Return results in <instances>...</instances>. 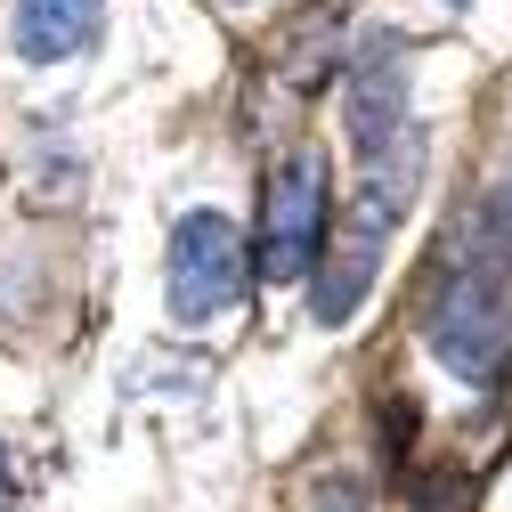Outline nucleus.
I'll return each mask as SVG.
<instances>
[{
	"mask_svg": "<svg viewBox=\"0 0 512 512\" xmlns=\"http://www.w3.org/2000/svg\"><path fill=\"white\" fill-rule=\"evenodd\" d=\"M342 122H350V155H358V163H374V155H391L399 139H415V122H407V66H399L391 41L366 49L358 66H350Z\"/></svg>",
	"mask_w": 512,
	"mask_h": 512,
	"instance_id": "obj_4",
	"label": "nucleus"
},
{
	"mask_svg": "<svg viewBox=\"0 0 512 512\" xmlns=\"http://www.w3.org/2000/svg\"><path fill=\"white\" fill-rule=\"evenodd\" d=\"M244 277H252V261H244L236 220H228V212H179V228H171V269H163L179 326H204V317L236 309Z\"/></svg>",
	"mask_w": 512,
	"mask_h": 512,
	"instance_id": "obj_3",
	"label": "nucleus"
},
{
	"mask_svg": "<svg viewBox=\"0 0 512 512\" xmlns=\"http://www.w3.org/2000/svg\"><path fill=\"white\" fill-rule=\"evenodd\" d=\"M326 228H334L326 155H285L269 171V196H261V252H252V269H261L269 285L309 277L317 252H326Z\"/></svg>",
	"mask_w": 512,
	"mask_h": 512,
	"instance_id": "obj_2",
	"label": "nucleus"
},
{
	"mask_svg": "<svg viewBox=\"0 0 512 512\" xmlns=\"http://www.w3.org/2000/svg\"><path fill=\"white\" fill-rule=\"evenodd\" d=\"M423 342L447 374L496 382L512 358V171H496L439 236L423 285Z\"/></svg>",
	"mask_w": 512,
	"mask_h": 512,
	"instance_id": "obj_1",
	"label": "nucleus"
},
{
	"mask_svg": "<svg viewBox=\"0 0 512 512\" xmlns=\"http://www.w3.org/2000/svg\"><path fill=\"white\" fill-rule=\"evenodd\" d=\"M0 496H9V456H0Z\"/></svg>",
	"mask_w": 512,
	"mask_h": 512,
	"instance_id": "obj_6",
	"label": "nucleus"
},
{
	"mask_svg": "<svg viewBox=\"0 0 512 512\" xmlns=\"http://www.w3.org/2000/svg\"><path fill=\"white\" fill-rule=\"evenodd\" d=\"M447 9H464V0H447Z\"/></svg>",
	"mask_w": 512,
	"mask_h": 512,
	"instance_id": "obj_7",
	"label": "nucleus"
},
{
	"mask_svg": "<svg viewBox=\"0 0 512 512\" xmlns=\"http://www.w3.org/2000/svg\"><path fill=\"white\" fill-rule=\"evenodd\" d=\"M98 0H17V57L25 66H57L98 41Z\"/></svg>",
	"mask_w": 512,
	"mask_h": 512,
	"instance_id": "obj_5",
	"label": "nucleus"
}]
</instances>
